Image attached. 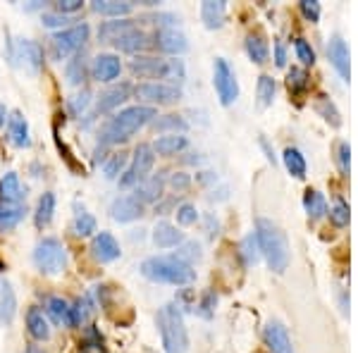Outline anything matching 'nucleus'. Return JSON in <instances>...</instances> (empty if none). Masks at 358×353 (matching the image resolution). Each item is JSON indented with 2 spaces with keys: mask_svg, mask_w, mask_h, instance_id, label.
I'll use <instances>...</instances> for the list:
<instances>
[{
  "mask_svg": "<svg viewBox=\"0 0 358 353\" xmlns=\"http://www.w3.org/2000/svg\"><path fill=\"white\" fill-rule=\"evenodd\" d=\"M158 117V110L151 106H131L120 110L115 117L108 120L101 129V143L106 146H115V143H124L136 134L138 129H143L146 124H151Z\"/></svg>",
  "mask_w": 358,
  "mask_h": 353,
  "instance_id": "1",
  "label": "nucleus"
},
{
  "mask_svg": "<svg viewBox=\"0 0 358 353\" xmlns=\"http://www.w3.org/2000/svg\"><path fill=\"white\" fill-rule=\"evenodd\" d=\"M256 241L261 253L268 260L270 270L282 275L287 268H289V241H287V234L282 231V227L277 222L268 217H258L256 219Z\"/></svg>",
  "mask_w": 358,
  "mask_h": 353,
  "instance_id": "2",
  "label": "nucleus"
},
{
  "mask_svg": "<svg viewBox=\"0 0 358 353\" xmlns=\"http://www.w3.org/2000/svg\"><path fill=\"white\" fill-rule=\"evenodd\" d=\"M141 275L158 284L189 287L196 280V270L177 256H153L141 263Z\"/></svg>",
  "mask_w": 358,
  "mask_h": 353,
  "instance_id": "3",
  "label": "nucleus"
},
{
  "mask_svg": "<svg viewBox=\"0 0 358 353\" xmlns=\"http://www.w3.org/2000/svg\"><path fill=\"white\" fill-rule=\"evenodd\" d=\"M160 339H163L165 353H187L189 351V332L184 325V315L177 303H167L155 315Z\"/></svg>",
  "mask_w": 358,
  "mask_h": 353,
  "instance_id": "4",
  "label": "nucleus"
},
{
  "mask_svg": "<svg viewBox=\"0 0 358 353\" xmlns=\"http://www.w3.org/2000/svg\"><path fill=\"white\" fill-rule=\"evenodd\" d=\"M129 69L134 77L141 79H167L172 86L182 84L187 79V69H184L182 60H163V57H148V55H136L129 62Z\"/></svg>",
  "mask_w": 358,
  "mask_h": 353,
  "instance_id": "5",
  "label": "nucleus"
},
{
  "mask_svg": "<svg viewBox=\"0 0 358 353\" xmlns=\"http://www.w3.org/2000/svg\"><path fill=\"white\" fill-rule=\"evenodd\" d=\"M34 263L43 275H60L67 265V248L62 246V241L45 236L34 248Z\"/></svg>",
  "mask_w": 358,
  "mask_h": 353,
  "instance_id": "6",
  "label": "nucleus"
},
{
  "mask_svg": "<svg viewBox=\"0 0 358 353\" xmlns=\"http://www.w3.org/2000/svg\"><path fill=\"white\" fill-rule=\"evenodd\" d=\"M89 41V24H74L53 34L50 38V50L55 60H65L69 55H77Z\"/></svg>",
  "mask_w": 358,
  "mask_h": 353,
  "instance_id": "7",
  "label": "nucleus"
},
{
  "mask_svg": "<svg viewBox=\"0 0 358 353\" xmlns=\"http://www.w3.org/2000/svg\"><path fill=\"white\" fill-rule=\"evenodd\" d=\"M155 163V153L148 143H138L134 148V155H131V163L124 170V175L120 177V187L129 189V187H138L143 179L148 177V172L153 170Z\"/></svg>",
  "mask_w": 358,
  "mask_h": 353,
  "instance_id": "8",
  "label": "nucleus"
},
{
  "mask_svg": "<svg viewBox=\"0 0 358 353\" xmlns=\"http://www.w3.org/2000/svg\"><path fill=\"white\" fill-rule=\"evenodd\" d=\"M213 86L217 91L222 106H232L239 98V82H236L234 69L229 67V62L224 57H215V65H213Z\"/></svg>",
  "mask_w": 358,
  "mask_h": 353,
  "instance_id": "9",
  "label": "nucleus"
},
{
  "mask_svg": "<svg viewBox=\"0 0 358 353\" xmlns=\"http://www.w3.org/2000/svg\"><path fill=\"white\" fill-rule=\"evenodd\" d=\"M134 91V96L138 101L143 103H151L153 106H172L182 98V89L179 86H172V84H163V82H143L138 84Z\"/></svg>",
  "mask_w": 358,
  "mask_h": 353,
  "instance_id": "10",
  "label": "nucleus"
},
{
  "mask_svg": "<svg viewBox=\"0 0 358 353\" xmlns=\"http://www.w3.org/2000/svg\"><path fill=\"white\" fill-rule=\"evenodd\" d=\"M327 57H330L332 67L337 69V74L344 79V82H349L351 79V57H349V45L339 34H334L330 38V43H327Z\"/></svg>",
  "mask_w": 358,
  "mask_h": 353,
  "instance_id": "11",
  "label": "nucleus"
},
{
  "mask_svg": "<svg viewBox=\"0 0 358 353\" xmlns=\"http://www.w3.org/2000/svg\"><path fill=\"white\" fill-rule=\"evenodd\" d=\"M263 339H265V344H268L270 353H294L292 337L280 320H270L268 325H265Z\"/></svg>",
  "mask_w": 358,
  "mask_h": 353,
  "instance_id": "12",
  "label": "nucleus"
},
{
  "mask_svg": "<svg viewBox=\"0 0 358 353\" xmlns=\"http://www.w3.org/2000/svg\"><path fill=\"white\" fill-rule=\"evenodd\" d=\"M15 60L20 62L24 69H29V72H38L43 65V48L36 41L22 38V41H17Z\"/></svg>",
  "mask_w": 358,
  "mask_h": 353,
  "instance_id": "13",
  "label": "nucleus"
},
{
  "mask_svg": "<svg viewBox=\"0 0 358 353\" xmlns=\"http://www.w3.org/2000/svg\"><path fill=\"white\" fill-rule=\"evenodd\" d=\"M129 96H131V86H129V84L110 86V89H106L101 96H98L96 108H94V115H106V113H110V110L122 106L124 101H129Z\"/></svg>",
  "mask_w": 358,
  "mask_h": 353,
  "instance_id": "14",
  "label": "nucleus"
},
{
  "mask_svg": "<svg viewBox=\"0 0 358 353\" xmlns=\"http://www.w3.org/2000/svg\"><path fill=\"white\" fill-rule=\"evenodd\" d=\"M120 244L117 239L110 234V231H101V234L94 236L91 241V256H94L98 263H113V260L120 258Z\"/></svg>",
  "mask_w": 358,
  "mask_h": 353,
  "instance_id": "15",
  "label": "nucleus"
},
{
  "mask_svg": "<svg viewBox=\"0 0 358 353\" xmlns=\"http://www.w3.org/2000/svg\"><path fill=\"white\" fill-rule=\"evenodd\" d=\"M122 72V62H120L117 55L113 53H101L94 57V67H91V74H94L96 82H115Z\"/></svg>",
  "mask_w": 358,
  "mask_h": 353,
  "instance_id": "16",
  "label": "nucleus"
},
{
  "mask_svg": "<svg viewBox=\"0 0 358 353\" xmlns=\"http://www.w3.org/2000/svg\"><path fill=\"white\" fill-rule=\"evenodd\" d=\"M143 215V203L134 196H120L110 203V217L115 222H131Z\"/></svg>",
  "mask_w": 358,
  "mask_h": 353,
  "instance_id": "17",
  "label": "nucleus"
},
{
  "mask_svg": "<svg viewBox=\"0 0 358 353\" xmlns=\"http://www.w3.org/2000/svg\"><path fill=\"white\" fill-rule=\"evenodd\" d=\"M155 45H158V50H163V53L182 55V53H187L189 41L179 29H158V34H155Z\"/></svg>",
  "mask_w": 358,
  "mask_h": 353,
  "instance_id": "18",
  "label": "nucleus"
},
{
  "mask_svg": "<svg viewBox=\"0 0 358 353\" xmlns=\"http://www.w3.org/2000/svg\"><path fill=\"white\" fill-rule=\"evenodd\" d=\"M45 310L53 317L55 325L60 327H79L77 325V315H74V305H69L65 298L60 296H50L45 301Z\"/></svg>",
  "mask_w": 358,
  "mask_h": 353,
  "instance_id": "19",
  "label": "nucleus"
},
{
  "mask_svg": "<svg viewBox=\"0 0 358 353\" xmlns=\"http://www.w3.org/2000/svg\"><path fill=\"white\" fill-rule=\"evenodd\" d=\"M24 187L20 182L17 172H8L0 179V203H10V206H20V201L24 199Z\"/></svg>",
  "mask_w": 358,
  "mask_h": 353,
  "instance_id": "20",
  "label": "nucleus"
},
{
  "mask_svg": "<svg viewBox=\"0 0 358 353\" xmlns=\"http://www.w3.org/2000/svg\"><path fill=\"white\" fill-rule=\"evenodd\" d=\"M163 189H165V179L160 175L146 177L138 187H134V199L141 201V203H155L163 196Z\"/></svg>",
  "mask_w": 358,
  "mask_h": 353,
  "instance_id": "21",
  "label": "nucleus"
},
{
  "mask_svg": "<svg viewBox=\"0 0 358 353\" xmlns=\"http://www.w3.org/2000/svg\"><path fill=\"white\" fill-rule=\"evenodd\" d=\"M153 244L158 248H175L184 244V231H179L170 222H158L153 229Z\"/></svg>",
  "mask_w": 358,
  "mask_h": 353,
  "instance_id": "22",
  "label": "nucleus"
},
{
  "mask_svg": "<svg viewBox=\"0 0 358 353\" xmlns=\"http://www.w3.org/2000/svg\"><path fill=\"white\" fill-rule=\"evenodd\" d=\"M227 17V3L224 0H206L201 5V20L208 29H220Z\"/></svg>",
  "mask_w": 358,
  "mask_h": 353,
  "instance_id": "23",
  "label": "nucleus"
},
{
  "mask_svg": "<svg viewBox=\"0 0 358 353\" xmlns=\"http://www.w3.org/2000/svg\"><path fill=\"white\" fill-rule=\"evenodd\" d=\"M17 315V296H15V289L10 284L8 280L0 277V322L10 325Z\"/></svg>",
  "mask_w": 358,
  "mask_h": 353,
  "instance_id": "24",
  "label": "nucleus"
},
{
  "mask_svg": "<svg viewBox=\"0 0 358 353\" xmlns=\"http://www.w3.org/2000/svg\"><path fill=\"white\" fill-rule=\"evenodd\" d=\"M148 45H151V41H148V34H143L141 29H131L129 34H124L122 38L115 41V48L122 50V53H131V55L143 53Z\"/></svg>",
  "mask_w": 358,
  "mask_h": 353,
  "instance_id": "25",
  "label": "nucleus"
},
{
  "mask_svg": "<svg viewBox=\"0 0 358 353\" xmlns=\"http://www.w3.org/2000/svg\"><path fill=\"white\" fill-rule=\"evenodd\" d=\"M8 136L17 148H27L31 143V138H29V124L22 113H13L8 117Z\"/></svg>",
  "mask_w": 358,
  "mask_h": 353,
  "instance_id": "26",
  "label": "nucleus"
},
{
  "mask_svg": "<svg viewBox=\"0 0 358 353\" xmlns=\"http://www.w3.org/2000/svg\"><path fill=\"white\" fill-rule=\"evenodd\" d=\"M187 146H189V138L184 134H165V136H160L151 148H153L155 155H165V158H170V155L182 153Z\"/></svg>",
  "mask_w": 358,
  "mask_h": 353,
  "instance_id": "27",
  "label": "nucleus"
},
{
  "mask_svg": "<svg viewBox=\"0 0 358 353\" xmlns=\"http://www.w3.org/2000/svg\"><path fill=\"white\" fill-rule=\"evenodd\" d=\"M134 27L131 20H117V22H106L101 29H98V41L101 43H115L117 38H122L124 34H129Z\"/></svg>",
  "mask_w": 358,
  "mask_h": 353,
  "instance_id": "28",
  "label": "nucleus"
},
{
  "mask_svg": "<svg viewBox=\"0 0 358 353\" xmlns=\"http://www.w3.org/2000/svg\"><path fill=\"white\" fill-rule=\"evenodd\" d=\"M244 45H246V55L251 57V62H256V65H263V62H268L270 45H268V41H265L263 34H248Z\"/></svg>",
  "mask_w": 358,
  "mask_h": 353,
  "instance_id": "29",
  "label": "nucleus"
},
{
  "mask_svg": "<svg viewBox=\"0 0 358 353\" xmlns=\"http://www.w3.org/2000/svg\"><path fill=\"white\" fill-rule=\"evenodd\" d=\"M27 329L36 341H45L50 337V327H48V320L43 317V310L41 308H29L27 310Z\"/></svg>",
  "mask_w": 358,
  "mask_h": 353,
  "instance_id": "30",
  "label": "nucleus"
},
{
  "mask_svg": "<svg viewBox=\"0 0 358 353\" xmlns=\"http://www.w3.org/2000/svg\"><path fill=\"white\" fill-rule=\"evenodd\" d=\"M91 8H94V13L115 17V20H124L131 13V3H120V0H94Z\"/></svg>",
  "mask_w": 358,
  "mask_h": 353,
  "instance_id": "31",
  "label": "nucleus"
},
{
  "mask_svg": "<svg viewBox=\"0 0 358 353\" xmlns=\"http://www.w3.org/2000/svg\"><path fill=\"white\" fill-rule=\"evenodd\" d=\"M282 160H285V167L287 172H289L292 177L296 179H303L306 172H308V163H306L303 153L299 148H285V153H282Z\"/></svg>",
  "mask_w": 358,
  "mask_h": 353,
  "instance_id": "32",
  "label": "nucleus"
},
{
  "mask_svg": "<svg viewBox=\"0 0 358 353\" xmlns=\"http://www.w3.org/2000/svg\"><path fill=\"white\" fill-rule=\"evenodd\" d=\"M53 212H55V194L45 191L41 199H38L36 212H34V222H36V227H38V229L48 227L50 219H53Z\"/></svg>",
  "mask_w": 358,
  "mask_h": 353,
  "instance_id": "33",
  "label": "nucleus"
},
{
  "mask_svg": "<svg viewBox=\"0 0 358 353\" xmlns=\"http://www.w3.org/2000/svg\"><path fill=\"white\" fill-rule=\"evenodd\" d=\"M303 208H306V212H308L310 219H320V217L327 215L325 196H322L320 191H315V189H308L303 194Z\"/></svg>",
  "mask_w": 358,
  "mask_h": 353,
  "instance_id": "34",
  "label": "nucleus"
},
{
  "mask_svg": "<svg viewBox=\"0 0 358 353\" xmlns=\"http://www.w3.org/2000/svg\"><path fill=\"white\" fill-rule=\"evenodd\" d=\"M151 124L155 131H163V134H184L189 129V124L184 122L182 115H163V117L158 115Z\"/></svg>",
  "mask_w": 358,
  "mask_h": 353,
  "instance_id": "35",
  "label": "nucleus"
},
{
  "mask_svg": "<svg viewBox=\"0 0 358 353\" xmlns=\"http://www.w3.org/2000/svg\"><path fill=\"white\" fill-rule=\"evenodd\" d=\"M24 217V206H10L0 203V231H10Z\"/></svg>",
  "mask_w": 358,
  "mask_h": 353,
  "instance_id": "36",
  "label": "nucleus"
},
{
  "mask_svg": "<svg viewBox=\"0 0 358 353\" xmlns=\"http://www.w3.org/2000/svg\"><path fill=\"white\" fill-rule=\"evenodd\" d=\"M256 91H258V103H261V108L273 106L275 91H277L275 79L270 77V74H261V77H258V89Z\"/></svg>",
  "mask_w": 358,
  "mask_h": 353,
  "instance_id": "37",
  "label": "nucleus"
},
{
  "mask_svg": "<svg viewBox=\"0 0 358 353\" xmlns=\"http://www.w3.org/2000/svg\"><path fill=\"white\" fill-rule=\"evenodd\" d=\"M84 79H86V57L77 53L67 62V82L72 86H79Z\"/></svg>",
  "mask_w": 358,
  "mask_h": 353,
  "instance_id": "38",
  "label": "nucleus"
},
{
  "mask_svg": "<svg viewBox=\"0 0 358 353\" xmlns=\"http://www.w3.org/2000/svg\"><path fill=\"white\" fill-rule=\"evenodd\" d=\"M96 312V301H94V294H84L82 298L77 301L74 305V315H77V325H84L94 317Z\"/></svg>",
  "mask_w": 358,
  "mask_h": 353,
  "instance_id": "39",
  "label": "nucleus"
},
{
  "mask_svg": "<svg viewBox=\"0 0 358 353\" xmlns=\"http://www.w3.org/2000/svg\"><path fill=\"white\" fill-rule=\"evenodd\" d=\"M317 113H320L322 120L330 122L332 127H342V115H339L337 106H334L327 96H320V101H317Z\"/></svg>",
  "mask_w": 358,
  "mask_h": 353,
  "instance_id": "40",
  "label": "nucleus"
},
{
  "mask_svg": "<svg viewBox=\"0 0 358 353\" xmlns=\"http://www.w3.org/2000/svg\"><path fill=\"white\" fill-rule=\"evenodd\" d=\"M79 353H108L98 329H89V332H86L82 346H79Z\"/></svg>",
  "mask_w": 358,
  "mask_h": 353,
  "instance_id": "41",
  "label": "nucleus"
},
{
  "mask_svg": "<svg viewBox=\"0 0 358 353\" xmlns=\"http://www.w3.org/2000/svg\"><path fill=\"white\" fill-rule=\"evenodd\" d=\"M72 231L77 236H91L96 231V217L89 215V212H77L72 222Z\"/></svg>",
  "mask_w": 358,
  "mask_h": 353,
  "instance_id": "42",
  "label": "nucleus"
},
{
  "mask_svg": "<svg viewBox=\"0 0 358 353\" xmlns=\"http://www.w3.org/2000/svg\"><path fill=\"white\" fill-rule=\"evenodd\" d=\"M287 84H289L292 94H303L308 89V74L301 67H292L289 74H287Z\"/></svg>",
  "mask_w": 358,
  "mask_h": 353,
  "instance_id": "43",
  "label": "nucleus"
},
{
  "mask_svg": "<svg viewBox=\"0 0 358 353\" xmlns=\"http://www.w3.org/2000/svg\"><path fill=\"white\" fill-rule=\"evenodd\" d=\"M175 256L194 268L196 260H201V244H196V241H184V244L179 246V251L175 253Z\"/></svg>",
  "mask_w": 358,
  "mask_h": 353,
  "instance_id": "44",
  "label": "nucleus"
},
{
  "mask_svg": "<svg viewBox=\"0 0 358 353\" xmlns=\"http://www.w3.org/2000/svg\"><path fill=\"white\" fill-rule=\"evenodd\" d=\"M241 256H244L246 265H256L258 258H261V248H258V241H256V234H248L241 244Z\"/></svg>",
  "mask_w": 358,
  "mask_h": 353,
  "instance_id": "45",
  "label": "nucleus"
},
{
  "mask_svg": "<svg viewBox=\"0 0 358 353\" xmlns=\"http://www.w3.org/2000/svg\"><path fill=\"white\" fill-rule=\"evenodd\" d=\"M351 219V212H349V206L344 203V201H337L332 208H330V222L334 227H346Z\"/></svg>",
  "mask_w": 358,
  "mask_h": 353,
  "instance_id": "46",
  "label": "nucleus"
},
{
  "mask_svg": "<svg viewBox=\"0 0 358 353\" xmlns=\"http://www.w3.org/2000/svg\"><path fill=\"white\" fill-rule=\"evenodd\" d=\"M294 48H296V57L303 62L306 67L315 65V50H313V45L306 41V38H296V41H294Z\"/></svg>",
  "mask_w": 358,
  "mask_h": 353,
  "instance_id": "47",
  "label": "nucleus"
},
{
  "mask_svg": "<svg viewBox=\"0 0 358 353\" xmlns=\"http://www.w3.org/2000/svg\"><path fill=\"white\" fill-rule=\"evenodd\" d=\"M89 103H91V94L89 91H82V94H77V96H72L67 101V108H69V113L74 115V117H79V115L84 113L86 108H89Z\"/></svg>",
  "mask_w": 358,
  "mask_h": 353,
  "instance_id": "48",
  "label": "nucleus"
},
{
  "mask_svg": "<svg viewBox=\"0 0 358 353\" xmlns=\"http://www.w3.org/2000/svg\"><path fill=\"white\" fill-rule=\"evenodd\" d=\"M215 305H217V296L215 291H208L203 294V298H201V303L196 305V310H199L201 317H206V320H210L213 315H215Z\"/></svg>",
  "mask_w": 358,
  "mask_h": 353,
  "instance_id": "49",
  "label": "nucleus"
},
{
  "mask_svg": "<svg viewBox=\"0 0 358 353\" xmlns=\"http://www.w3.org/2000/svg\"><path fill=\"white\" fill-rule=\"evenodd\" d=\"M175 212H177V222L182 224V227H189V224H194L196 219H199V210H196V206L192 203H182Z\"/></svg>",
  "mask_w": 358,
  "mask_h": 353,
  "instance_id": "50",
  "label": "nucleus"
},
{
  "mask_svg": "<svg viewBox=\"0 0 358 353\" xmlns=\"http://www.w3.org/2000/svg\"><path fill=\"white\" fill-rule=\"evenodd\" d=\"M124 165H127V155L124 153H113L110 160L106 163V177L108 179H117L120 172L124 170Z\"/></svg>",
  "mask_w": 358,
  "mask_h": 353,
  "instance_id": "51",
  "label": "nucleus"
},
{
  "mask_svg": "<svg viewBox=\"0 0 358 353\" xmlns=\"http://www.w3.org/2000/svg\"><path fill=\"white\" fill-rule=\"evenodd\" d=\"M337 163H339V170H342V175L349 177V170H351V146H349V141H339V146H337Z\"/></svg>",
  "mask_w": 358,
  "mask_h": 353,
  "instance_id": "52",
  "label": "nucleus"
},
{
  "mask_svg": "<svg viewBox=\"0 0 358 353\" xmlns=\"http://www.w3.org/2000/svg\"><path fill=\"white\" fill-rule=\"evenodd\" d=\"M301 15L306 17L308 22H317L320 20V3L317 0H301Z\"/></svg>",
  "mask_w": 358,
  "mask_h": 353,
  "instance_id": "53",
  "label": "nucleus"
},
{
  "mask_svg": "<svg viewBox=\"0 0 358 353\" xmlns=\"http://www.w3.org/2000/svg\"><path fill=\"white\" fill-rule=\"evenodd\" d=\"M170 187L175 191H184L192 187V175H187V172H175V175L170 177Z\"/></svg>",
  "mask_w": 358,
  "mask_h": 353,
  "instance_id": "54",
  "label": "nucleus"
},
{
  "mask_svg": "<svg viewBox=\"0 0 358 353\" xmlns=\"http://www.w3.org/2000/svg\"><path fill=\"white\" fill-rule=\"evenodd\" d=\"M82 0H60L57 3V13L60 15H72V13H77V10H82Z\"/></svg>",
  "mask_w": 358,
  "mask_h": 353,
  "instance_id": "55",
  "label": "nucleus"
},
{
  "mask_svg": "<svg viewBox=\"0 0 358 353\" xmlns=\"http://www.w3.org/2000/svg\"><path fill=\"white\" fill-rule=\"evenodd\" d=\"M41 20H43V24L45 27H50V29H55V27H65V22H67V17L65 15H60V13H43L41 15Z\"/></svg>",
  "mask_w": 358,
  "mask_h": 353,
  "instance_id": "56",
  "label": "nucleus"
},
{
  "mask_svg": "<svg viewBox=\"0 0 358 353\" xmlns=\"http://www.w3.org/2000/svg\"><path fill=\"white\" fill-rule=\"evenodd\" d=\"M275 65L277 67L287 65V45H285V41H275Z\"/></svg>",
  "mask_w": 358,
  "mask_h": 353,
  "instance_id": "57",
  "label": "nucleus"
},
{
  "mask_svg": "<svg viewBox=\"0 0 358 353\" xmlns=\"http://www.w3.org/2000/svg\"><path fill=\"white\" fill-rule=\"evenodd\" d=\"M55 141H57V148H60V153L65 155V160H67V165L72 167V170H77V163H74V158H72V153H69V148L65 146V143L60 141V138L55 136Z\"/></svg>",
  "mask_w": 358,
  "mask_h": 353,
  "instance_id": "58",
  "label": "nucleus"
},
{
  "mask_svg": "<svg viewBox=\"0 0 358 353\" xmlns=\"http://www.w3.org/2000/svg\"><path fill=\"white\" fill-rule=\"evenodd\" d=\"M261 146H263V150H265V155H268V160H270V163H277V158H275V153H273V148H270V143L268 141H265V138H261Z\"/></svg>",
  "mask_w": 358,
  "mask_h": 353,
  "instance_id": "59",
  "label": "nucleus"
},
{
  "mask_svg": "<svg viewBox=\"0 0 358 353\" xmlns=\"http://www.w3.org/2000/svg\"><path fill=\"white\" fill-rule=\"evenodd\" d=\"M196 179H199L201 184H208V182H213V179H215V175H213V172H201Z\"/></svg>",
  "mask_w": 358,
  "mask_h": 353,
  "instance_id": "60",
  "label": "nucleus"
},
{
  "mask_svg": "<svg viewBox=\"0 0 358 353\" xmlns=\"http://www.w3.org/2000/svg\"><path fill=\"white\" fill-rule=\"evenodd\" d=\"M5 122H8V110H5V106L0 103V127H3Z\"/></svg>",
  "mask_w": 358,
  "mask_h": 353,
  "instance_id": "61",
  "label": "nucleus"
},
{
  "mask_svg": "<svg viewBox=\"0 0 358 353\" xmlns=\"http://www.w3.org/2000/svg\"><path fill=\"white\" fill-rule=\"evenodd\" d=\"M24 353H43V351H41V349H36V346H29V349H27Z\"/></svg>",
  "mask_w": 358,
  "mask_h": 353,
  "instance_id": "62",
  "label": "nucleus"
},
{
  "mask_svg": "<svg viewBox=\"0 0 358 353\" xmlns=\"http://www.w3.org/2000/svg\"><path fill=\"white\" fill-rule=\"evenodd\" d=\"M0 270H5V265H3V263H0Z\"/></svg>",
  "mask_w": 358,
  "mask_h": 353,
  "instance_id": "63",
  "label": "nucleus"
}]
</instances>
